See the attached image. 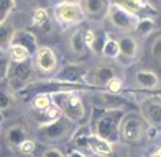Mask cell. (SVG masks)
<instances>
[{
  "label": "cell",
  "mask_w": 161,
  "mask_h": 157,
  "mask_svg": "<svg viewBox=\"0 0 161 157\" xmlns=\"http://www.w3.org/2000/svg\"><path fill=\"white\" fill-rule=\"evenodd\" d=\"M125 113V110H96L91 119V134L105 139L110 144H117L119 142V126Z\"/></svg>",
  "instance_id": "cell-1"
},
{
  "label": "cell",
  "mask_w": 161,
  "mask_h": 157,
  "mask_svg": "<svg viewBox=\"0 0 161 157\" xmlns=\"http://www.w3.org/2000/svg\"><path fill=\"white\" fill-rule=\"evenodd\" d=\"M51 100H53V105L59 110V113L64 118H68L76 124L84 121L86 103L80 94H77V89H64L59 92H53Z\"/></svg>",
  "instance_id": "cell-2"
},
{
  "label": "cell",
  "mask_w": 161,
  "mask_h": 157,
  "mask_svg": "<svg viewBox=\"0 0 161 157\" xmlns=\"http://www.w3.org/2000/svg\"><path fill=\"white\" fill-rule=\"evenodd\" d=\"M150 126L136 110H128L123 115L119 126V142L123 144H136L148 134Z\"/></svg>",
  "instance_id": "cell-3"
},
{
  "label": "cell",
  "mask_w": 161,
  "mask_h": 157,
  "mask_svg": "<svg viewBox=\"0 0 161 157\" xmlns=\"http://www.w3.org/2000/svg\"><path fill=\"white\" fill-rule=\"evenodd\" d=\"M77 131V124L69 121L68 118H64L63 115L51 121L48 124H43L38 128V133L36 136L41 142H46V144H56V142L61 141H69L74 138V134Z\"/></svg>",
  "instance_id": "cell-4"
},
{
  "label": "cell",
  "mask_w": 161,
  "mask_h": 157,
  "mask_svg": "<svg viewBox=\"0 0 161 157\" xmlns=\"http://www.w3.org/2000/svg\"><path fill=\"white\" fill-rule=\"evenodd\" d=\"M36 77V70L33 66V61L28 59L23 62H12L7 72V82L12 92H21L26 90L31 85Z\"/></svg>",
  "instance_id": "cell-5"
},
{
  "label": "cell",
  "mask_w": 161,
  "mask_h": 157,
  "mask_svg": "<svg viewBox=\"0 0 161 157\" xmlns=\"http://www.w3.org/2000/svg\"><path fill=\"white\" fill-rule=\"evenodd\" d=\"M122 74V66H114V64H99V66L89 67L84 77V85L89 87L91 90H104L107 84L115 77H120Z\"/></svg>",
  "instance_id": "cell-6"
},
{
  "label": "cell",
  "mask_w": 161,
  "mask_h": 157,
  "mask_svg": "<svg viewBox=\"0 0 161 157\" xmlns=\"http://www.w3.org/2000/svg\"><path fill=\"white\" fill-rule=\"evenodd\" d=\"M105 20L108 21V25H110L115 31H119L120 34H133L135 26H136L140 18H138L135 13H131V12L125 10L123 7L112 2Z\"/></svg>",
  "instance_id": "cell-7"
},
{
  "label": "cell",
  "mask_w": 161,
  "mask_h": 157,
  "mask_svg": "<svg viewBox=\"0 0 161 157\" xmlns=\"http://www.w3.org/2000/svg\"><path fill=\"white\" fill-rule=\"evenodd\" d=\"M53 17L61 26H76L86 20L79 2H58L53 7Z\"/></svg>",
  "instance_id": "cell-8"
},
{
  "label": "cell",
  "mask_w": 161,
  "mask_h": 157,
  "mask_svg": "<svg viewBox=\"0 0 161 157\" xmlns=\"http://www.w3.org/2000/svg\"><path fill=\"white\" fill-rule=\"evenodd\" d=\"M138 111L146 121V124L156 131H161V97L148 95L138 103Z\"/></svg>",
  "instance_id": "cell-9"
},
{
  "label": "cell",
  "mask_w": 161,
  "mask_h": 157,
  "mask_svg": "<svg viewBox=\"0 0 161 157\" xmlns=\"http://www.w3.org/2000/svg\"><path fill=\"white\" fill-rule=\"evenodd\" d=\"M87 69L89 67L84 66V64L66 62L64 66H61L56 70V74L53 75V80L59 82V84H68V85L80 87V85H84V77H86Z\"/></svg>",
  "instance_id": "cell-10"
},
{
  "label": "cell",
  "mask_w": 161,
  "mask_h": 157,
  "mask_svg": "<svg viewBox=\"0 0 161 157\" xmlns=\"http://www.w3.org/2000/svg\"><path fill=\"white\" fill-rule=\"evenodd\" d=\"M119 43V64L122 67H127L130 64H133L138 56H140V43L135 34H120L117 38Z\"/></svg>",
  "instance_id": "cell-11"
},
{
  "label": "cell",
  "mask_w": 161,
  "mask_h": 157,
  "mask_svg": "<svg viewBox=\"0 0 161 157\" xmlns=\"http://www.w3.org/2000/svg\"><path fill=\"white\" fill-rule=\"evenodd\" d=\"M33 66H35L36 72H40L43 75H54L56 70L59 69L56 53L48 46H40L38 48V51L33 56Z\"/></svg>",
  "instance_id": "cell-12"
},
{
  "label": "cell",
  "mask_w": 161,
  "mask_h": 157,
  "mask_svg": "<svg viewBox=\"0 0 161 157\" xmlns=\"http://www.w3.org/2000/svg\"><path fill=\"white\" fill-rule=\"evenodd\" d=\"M161 87V77L153 69H138L131 78V89L143 92H156Z\"/></svg>",
  "instance_id": "cell-13"
},
{
  "label": "cell",
  "mask_w": 161,
  "mask_h": 157,
  "mask_svg": "<svg viewBox=\"0 0 161 157\" xmlns=\"http://www.w3.org/2000/svg\"><path fill=\"white\" fill-rule=\"evenodd\" d=\"M82 7L84 17L94 23H100L107 18L108 8H110L112 0H79Z\"/></svg>",
  "instance_id": "cell-14"
},
{
  "label": "cell",
  "mask_w": 161,
  "mask_h": 157,
  "mask_svg": "<svg viewBox=\"0 0 161 157\" xmlns=\"http://www.w3.org/2000/svg\"><path fill=\"white\" fill-rule=\"evenodd\" d=\"M12 44H20L23 46L28 53H30V56L33 58L35 53L38 51V39H36V36L30 31V30H15L13 31V36H12Z\"/></svg>",
  "instance_id": "cell-15"
},
{
  "label": "cell",
  "mask_w": 161,
  "mask_h": 157,
  "mask_svg": "<svg viewBox=\"0 0 161 157\" xmlns=\"http://www.w3.org/2000/svg\"><path fill=\"white\" fill-rule=\"evenodd\" d=\"M31 25L45 33L51 31V28H53V13L49 12V8H36L31 17Z\"/></svg>",
  "instance_id": "cell-16"
},
{
  "label": "cell",
  "mask_w": 161,
  "mask_h": 157,
  "mask_svg": "<svg viewBox=\"0 0 161 157\" xmlns=\"http://www.w3.org/2000/svg\"><path fill=\"white\" fill-rule=\"evenodd\" d=\"M25 139H28V133L25 129V126H21V124L10 126L8 129H7V133H5V141H7V144H8L10 147H17L18 149V146Z\"/></svg>",
  "instance_id": "cell-17"
},
{
  "label": "cell",
  "mask_w": 161,
  "mask_h": 157,
  "mask_svg": "<svg viewBox=\"0 0 161 157\" xmlns=\"http://www.w3.org/2000/svg\"><path fill=\"white\" fill-rule=\"evenodd\" d=\"M69 49L72 54L79 56V58H84L89 51V48H87L86 41H84V31L82 30H76L72 31L71 38H69Z\"/></svg>",
  "instance_id": "cell-18"
},
{
  "label": "cell",
  "mask_w": 161,
  "mask_h": 157,
  "mask_svg": "<svg viewBox=\"0 0 161 157\" xmlns=\"http://www.w3.org/2000/svg\"><path fill=\"white\" fill-rule=\"evenodd\" d=\"M155 30H156L155 20L150 18V17H143V18L138 20V23H136V26H135L133 34H135L138 39H142V38L145 39V38L151 36V34L155 33Z\"/></svg>",
  "instance_id": "cell-19"
},
{
  "label": "cell",
  "mask_w": 161,
  "mask_h": 157,
  "mask_svg": "<svg viewBox=\"0 0 161 157\" xmlns=\"http://www.w3.org/2000/svg\"><path fill=\"white\" fill-rule=\"evenodd\" d=\"M102 56L105 59H110V61H117L119 59V43H117V38H105L104 44H102L100 49Z\"/></svg>",
  "instance_id": "cell-20"
},
{
  "label": "cell",
  "mask_w": 161,
  "mask_h": 157,
  "mask_svg": "<svg viewBox=\"0 0 161 157\" xmlns=\"http://www.w3.org/2000/svg\"><path fill=\"white\" fill-rule=\"evenodd\" d=\"M7 53H8V58H10L12 62H23V61L31 59L30 53L20 44H10L8 48H7Z\"/></svg>",
  "instance_id": "cell-21"
},
{
  "label": "cell",
  "mask_w": 161,
  "mask_h": 157,
  "mask_svg": "<svg viewBox=\"0 0 161 157\" xmlns=\"http://www.w3.org/2000/svg\"><path fill=\"white\" fill-rule=\"evenodd\" d=\"M53 105V100H51V94H46V92H38L33 100H31V106L35 111H45L49 106Z\"/></svg>",
  "instance_id": "cell-22"
},
{
  "label": "cell",
  "mask_w": 161,
  "mask_h": 157,
  "mask_svg": "<svg viewBox=\"0 0 161 157\" xmlns=\"http://www.w3.org/2000/svg\"><path fill=\"white\" fill-rule=\"evenodd\" d=\"M13 28L5 23H0V49H7L12 44V36H13Z\"/></svg>",
  "instance_id": "cell-23"
},
{
  "label": "cell",
  "mask_w": 161,
  "mask_h": 157,
  "mask_svg": "<svg viewBox=\"0 0 161 157\" xmlns=\"http://www.w3.org/2000/svg\"><path fill=\"white\" fill-rule=\"evenodd\" d=\"M123 87H125V84H123V75H120V77L112 78V80L107 84V87L104 90L108 92V94H114V95H122Z\"/></svg>",
  "instance_id": "cell-24"
},
{
  "label": "cell",
  "mask_w": 161,
  "mask_h": 157,
  "mask_svg": "<svg viewBox=\"0 0 161 157\" xmlns=\"http://www.w3.org/2000/svg\"><path fill=\"white\" fill-rule=\"evenodd\" d=\"M17 0H0V23H5L12 10L15 8Z\"/></svg>",
  "instance_id": "cell-25"
},
{
  "label": "cell",
  "mask_w": 161,
  "mask_h": 157,
  "mask_svg": "<svg viewBox=\"0 0 161 157\" xmlns=\"http://www.w3.org/2000/svg\"><path fill=\"white\" fill-rule=\"evenodd\" d=\"M150 56L155 62H161V31L156 34L150 46Z\"/></svg>",
  "instance_id": "cell-26"
},
{
  "label": "cell",
  "mask_w": 161,
  "mask_h": 157,
  "mask_svg": "<svg viewBox=\"0 0 161 157\" xmlns=\"http://www.w3.org/2000/svg\"><path fill=\"white\" fill-rule=\"evenodd\" d=\"M13 105V95L7 89L0 87V113L10 110Z\"/></svg>",
  "instance_id": "cell-27"
},
{
  "label": "cell",
  "mask_w": 161,
  "mask_h": 157,
  "mask_svg": "<svg viewBox=\"0 0 161 157\" xmlns=\"http://www.w3.org/2000/svg\"><path fill=\"white\" fill-rule=\"evenodd\" d=\"M10 64H12V61L8 58L7 49H0V80L7 77V72H8Z\"/></svg>",
  "instance_id": "cell-28"
},
{
  "label": "cell",
  "mask_w": 161,
  "mask_h": 157,
  "mask_svg": "<svg viewBox=\"0 0 161 157\" xmlns=\"http://www.w3.org/2000/svg\"><path fill=\"white\" fill-rule=\"evenodd\" d=\"M35 147H36V142L33 139H25L21 144L18 146V151L23 154V155H31L35 152Z\"/></svg>",
  "instance_id": "cell-29"
},
{
  "label": "cell",
  "mask_w": 161,
  "mask_h": 157,
  "mask_svg": "<svg viewBox=\"0 0 161 157\" xmlns=\"http://www.w3.org/2000/svg\"><path fill=\"white\" fill-rule=\"evenodd\" d=\"M25 7H33V8H48L51 5V0H20Z\"/></svg>",
  "instance_id": "cell-30"
},
{
  "label": "cell",
  "mask_w": 161,
  "mask_h": 157,
  "mask_svg": "<svg viewBox=\"0 0 161 157\" xmlns=\"http://www.w3.org/2000/svg\"><path fill=\"white\" fill-rule=\"evenodd\" d=\"M41 157H66L58 147H48L45 152H43Z\"/></svg>",
  "instance_id": "cell-31"
},
{
  "label": "cell",
  "mask_w": 161,
  "mask_h": 157,
  "mask_svg": "<svg viewBox=\"0 0 161 157\" xmlns=\"http://www.w3.org/2000/svg\"><path fill=\"white\" fill-rule=\"evenodd\" d=\"M148 2H150V5H151L156 12L161 10V0H148Z\"/></svg>",
  "instance_id": "cell-32"
},
{
  "label": "cell",
  "mask_w": 161,
  "mask_h": 157,
  "mask_svg": "<svg viewBox=\"0 0 161 157\" xmlns=\"http://www.w3.org/2000/svg\"><path fill=\"white\" fill-rule=\"evenodd\" d=\"M68 157H86V154H82L80 151H77V149H72V151L68 154Z\"/></svg>",
  "instance_id": "cell-33"
},
{
  "label": "cell",
  "mask_w": 161,
  "mask_h": 157,
  "mask_svg": "<svg viewBox=\"0 0 161 157\" xmlns=\"http://www.w3.org/2000/svg\"><path fill=\"white\" fill-rule=\"evenodd\" d=\"M150 157H161V146L156 149L155 152H151V155H150Z\"/></svg>",
  "instance_id": "cell-34"
},
{
  "label": "cell",
  "mask_w": 161,
  "mask_h": 157,
  "mask_svg": "<svg viewBox=\"0 0 161 157\" xmlns=\"http://www.w3.org/2000/svg\"><path fill=\"white\" fill-rule=\"evenodd\" d=\"M59 2H79V0H59Z\"/></svg>",
  "instance_id": "cell-35"
},
{
  "label": "cell",
  "mask_w": 161,
  "mask_h": 157,
  "mask_svg": "<svg viewBox=\"0 0 161 157\" xmlns=\"http://www.w3.org/2000/svg\"><path fill=\"white\" fill-rule=\"evenodd\" d=\"M156 95H159V97H161V87H159V90H158V94H156Z\"/></svg>",
  "instance_id": "cell-36"
}]
</instances>
